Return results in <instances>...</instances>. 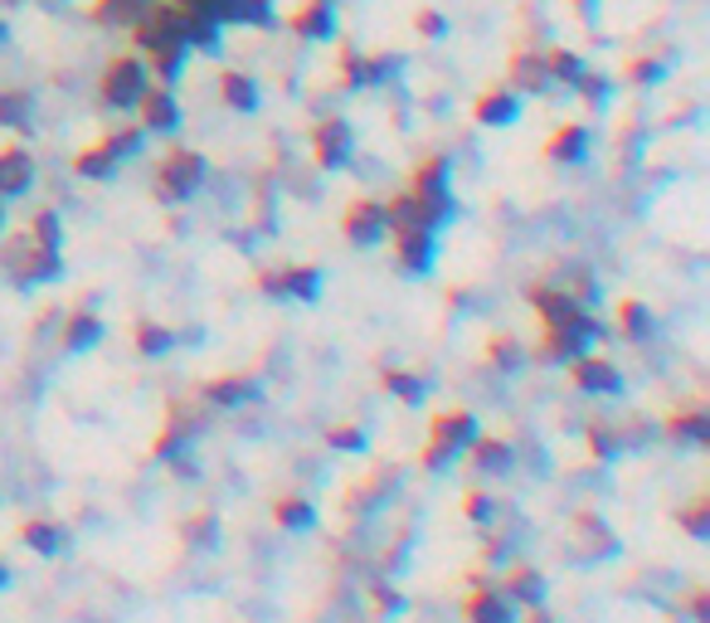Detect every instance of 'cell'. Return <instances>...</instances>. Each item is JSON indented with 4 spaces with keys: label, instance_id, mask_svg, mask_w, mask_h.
Segmentation results:
<instances>
[{
    "label": "cell",
    "instance_id": "cell-28",
    "mask_svg": "<svg viewBox=\"0 0 710 623\" xmlns=\"http://www.w3.org/2000/svg\"><path fill=\"white\" fill-rule=\"evenodd\" d=\"M545 54V74H550V88H574L584 78V54L579 49H565V44H555V49H540Z\"/></svg>",
    "mask_w": 710,
    "mask_h": 623
},
{
    "label": "cell",
    "instance_id": "cell-47",
    "mask_svg": "<svg viewBox=\"0 0 710 623\" xmlns=\"http://www.w3.org/2000/svg\"><path fill=\"white\" fill-rule=\"evenodd\" d=\"M676 521H681V531H686V536L710 541V507H706V502H691V507H686V512H676Z\"/></svg>",
    "mask_w": 710,
    "mask_h": 623
},
{
    "label": "cell",
    "instance_id": "cell-24",
    "mask_svg": "<svg viewBox=\"0 0 710 623\" xmlns=\"http://www.w3.org/2000/svg\"><path fill=\"white\" fill-rule=\"evenodd\" d=\"M584 156H589V127H584V122H565V127L550 132L545 162H555V166H579Z\"/></svg>",
    "mask_w": 710,
    "mask_h": 623
},
{
    "label": "cell",
    "instance_id": "cell-42",
    "mask_svg": "<svg viewBox=\"0 0 710 623\" xmlns=\"http://www.w3.org/2000/svg\"><path fill=\"white\" fill-rule=\"evenodd\" d=\"M171 346H176V336L166 332L161 322H137V351H142L146 360H151V356H166Z\"/></svg>",
    "mask_w": 710,
    "mask_h": 623
},
{
    "label": "cell",
    "instance_id": "cell-56",
    "mask_svg": "<svg viewBox=\"0 0 710 623\" xmlns=\"http://www.w3.org/2000/svg\"><path fill=\"white\" fill-rule=\"evenodd\" d=\"M531 623H550V619H545V614H540V609H536V619H531Z\"/></svg>",
    "mask_w": 710,
    "mask_h": 623
},
{
    "label": "cell",
    "instance_id": "cell-34",
    "mask_svg": "<svg viewBox=\"0 0 710 623\" xmlns=\"http://www.w3.org/2000/svg\"><path fill=\"white\" fill-rule=\"evenodd\" d=\"M385 224H390V230H433V224H428V214H424V205L409 196V190H399L394 200H385Z\"/></svg>",
    "mask_w": 710,
    "mask_h": 623
},
{
    "label": "cell",
    "instance_id": "cell-51",
    "mask_svg": "<svg viewBox=\"0 0 710 623\" xmlns=\"http://www.w3.org/2000/svg\"><path fill=\"white\" fill-rule=\"evenodd\" d=\"M375 604H380V614H394V609H404V599L394 594L390 585H380V589H375Z\"/></svg>",
    "mask_w": 710,
    "mask_h": 623
},
{
    "label": "cell",
    "instance_id": "cell-37",
    "mask_svg": "<svg viewBox=\"0 0 710 623\" xmlns=\"http://www.w3.org/2000/svg\"><path fill=\"white\" fill-rule=\"evenodd\" d=\"M380 385H385L394 400H404V404H424V400H428V380L414 376V370H394V366H390L385 376H380Z\"/></svg>",
    "mask_w": 710,
    "mask_h": 623
},
{
    "label": "cell",
    "instance_id": "cell-15",
    "mask_svg": "<svg viewBox=\"0 0 710 623\" xmlns=\"http://www.w3.org/2000/svg\"><path fill=\"white\" fill-rule=\"evenodd\" d=\"M288 30L302 44H331L336 30H341L336 25V5L331 0H302V5L288 15Z\"/></svg>",
    "mask_w": 710,
    "mask_h": 623
},
{
    "label": "cell",
    "instance_id": "cell-8",
    "mask_svg": "<svg viewBox=\"0 0 710 623\" xmlns=\"http://www.w3.org/2000/svg\"><path fill=\"white\" fill-rule=\"evenodd\" d=\"M341 234H346V244H356V248H375V244H385V240H390L385 200H375V196L351 200V205H346V214H341Z\"/></svg>",
    "mask_w": 710,
    "mask_h": 623
},
{
    "label": "cell",
    "instance_id": "cell-27",
    "mask_svg": "<svg viewBox=\"0 0 710 623\" xmlns=\"http://www.w3.org/2000/svg\"><path fill=\"white\" fill-rule=\"evenodd\" d=\"M258 78L253 74H244V69H224L219 74V103L229 108V112H253L258 108Z\"/></svg>",
    "mask_w": 710,
    "mask_h": 623
},
{
    "label": "cell",
    "instance_id": "cell-2",
    "mask_svg": "<svg viewBox=\"0 0 710 623\" xmlns=\"http://www.w3.org/2000/svg\"><path fill=\"white\" fill-rule=\"evenodd\" d=\"M151 88V74H146V59L142 54H112L103 78H98V98H103L108 112H137L142 93Z\"/></svg>",
    "mask_w": 710,
    "mask_h": 623
},
{
    "label": "cell",
    "instance_id": "cell-38",
    "mask_svg": "<svg viewBox=\"0 0 710 623\" xmlns=\"http://www.w3.org/2000/svg\"><path fill=\"white\" fill-rule=\"evenodd\" d=\"M273 521L283 531H307L312 521H317V507H312L307 497H278V502H273Z\"/></svg>",
    "mask_w": 710,
    "mask_h": 623
},
{
    "label": "cell",
    "instance_id": "cell-31",
    "mask_svg": "<svg viewBox=\"0 0 710 623\" xmlns=\"http://www.w3.org/2000/svg\"><path fill=\"white\" fill-rule=\"evenodd\" d=\"M98 342H103V322H98L93 312H69L64 316V351L83 356V351H93Z\"/></svg>",
    "mask_w": 710,
    "mask_h": 623
},
{
    "label": "cell",
    "instance_id": "cell-9",
    "mask_svg": "<svg viewBox=\"0 0 710 623\" xmlns=\"http://www.w3.org/2000/svg\"><path fill=\"white\" fill-rule=\"evenodd\" d=\"M356 152V132L346 118H326L312 127V162L322 166V171H341L346 162H351Z\"/></svg>",
    "mask_w": 710,
    "mask_h": 623
},
{
    "label": "cell",
    "instance_id": "cell-49",
    "mask_svg": "<svg viewBox=\"0 0 710 623\" xmlns=\"http://www.w3.org/2000/svg\"><path fill=\"white\" fill-rule=\"evenodd\" d=\"M608 88H613V84H608L604 74L584 69V78H579V84H574V93H579L584 103H608Z\"/></svg>",
    "mask_w": 710,
    "mask_h": 623
},
{
    "label": "cell",
    "instance_id": "cell-32",
    "mask_svg": "<svg viewBox=\"0 0 710 623\" xmlns=\"http://www.w3.org/2000/svg\"><path fill=\"white\" fill-rule=\"evenodd\" d=\"M146 5H156V0H93V20L108 30H132L146 15Z\"/></svg>",
    "mask_w": 710,
    "mask_h": 623
},
{
    "label": "cell",
    "instance_id": "cell-29",
    "mask_svg": "<svg viewBox=\"0 0 710 623\" xmlns=\"http://www.w3.org/2000/svg\"><path fill=\"white\" fill-rule=\"evenodd\" d=\"M667 438L672 444H686V448L710 444V414L706 410H676L667 419Z\"/></svg>",
    "mask_w": 710,
    "mask_h": 623
},
{
    "label": "cell",
    "instance_id": "cell-4",
    "mask_svg": "<svg viewBox=\"0 0 710 623\" xmlns=\"http://www.w3.org/2000/svg\"><path fill=\"white\" fill-rule=\"evenodd\" d=\"M409 196L424 205V214H428V224H433V230L453 220V210H458V200H453V171H448L443 156H428V162L414 166Z\"/></svg>",
    "mask_w": 710,
    "mask_h": 623
},
{
    "label": "cell",
    "instance_id": "cell-36",
    "mask_svg": "<svg viewBox=\"0 0 710 623\" xmlns=\"http://www.w3.org/2000/svg\"><path fill=\"white\" fill-rule=\"evenodd\" d=\"M30 112H35V98H30L25 88H0V127L25 132L30 127Z\"/></svg>",
    "mask_w": 710,
    "mask_h": 623
},
{
    "label": "cell",
    "instance_id": "cell-11",
    "mask_svg": "<svg viewBox=\"0 0 710 623\" xmlns=\"http://www.w3.org/2000/svg\"><path fill=\"white\" fill-rule=\"evenodd\" d=\"M570 380H574V390H584V394H594V400H613V394H623V370L613 366L608 356H579V360H570Z\"/></svg>",
    "mask_w": 710,
    "mask_h": 623
},
{
    "label": "cell",
    "instance_id": "cell-41",
    "mask_svg": "<svg viewBox=\"0 0 710 623\" xmlns=\"http://www.w3.org/2000/svg\"><path fill=\"white\" fill-rule=\"evenodd\" d=\"M25 234H30V244H40V248H59L64 244V220L54 210H40Z\"/></svg>",
    "mask_w": 710,
    "mask_h": 623
},
{
    "label": "cell",
    "instance_id": "cell-14",
    "mask_svg": "<svg viewBox=\"0 0 710 623\" xmlns=\"http://www.w3.org/2000/svg\"><path fill=\"white\" fill-rule=\"evenodd\" d=\"M258 288L268 298H297V302H317L322 298V268L312 264H292V268H278V274H263Z\"/></svg>",
    "mask_w": 710,
    "mask_h": 623
},
{
    "label": "cell",
    "instance_id": "cell-52",
    "mask_svg": "<svg viewBox=\"0 0 710 623\" xmlns=\"http://www.w3.org/2000/svg\"><path fill=\"white\" fill-rule=\"evenodd\" d=\"M691 619H696V623H710V599H706V589H696V594H691Z\"/></svg>",
    "mask_w": 710,
    "mask_h": 623
},
{
    "label": "cell",
    "instance_id": "cell-23",
    "mask_svg": "<svg viewBox=\"0 0 710 623\" xmlns=\"http://www.w3.org/2000/svg\"><path fill=\"white\" fill-rule=\"evenodd\" d=\"M219 25H244V30H273L278 25V0H224Z\"/></svg>",
    "mask_w": 710,
    "mask_h": 623
},
{
    "label": "cell",
    "instance_id": "cell-1",
    "mask_svg": "<svg viewBox=\"0 0 710 623\" xmlns=\"http://www.w3.org/2000/svg\"><path fill=\"white\" fill-rule=\"evenodd\" d=\"M482 429H477V414H467V410H443L433 419V429H428V444L419 453V463H424V472H448L453 463L462 458V453L472 448V438H477Z\"/></svg>",
    "mask_w": 710,
    "mask_h": 623
},
{
    "label": "cell",
    "instance_id": "cell-22",
    "mask_svg": "<svg viewBox=\"0 0 710 623\" xmlns=\"http://www.w3.org/2000/svg\"><path fill=\"white\" fill-rule=\"evenodd\" d=\"M506 74H511V93H550V74H545V54L540 49H516L511 64H506Z\"/></svg>",
    "mask_w": 710,
    "mask_h": 623
},
{
    "label": "cell",
    "instance_id": "cell-30",
    "mask_svg": "<svg viewBox=\"0 0 710 623\" xmlns=\"http://www.w3.org/2000/svg\"><path fill=\"white\" fill-rule=\"evenodd\" d=\"M618 332H623L628 342H652V336H657V316H652L647 302L623 298L618 302Z\"/></svg>",
    "mask_w": 710,
    "mask_h": 623
},
{
    "label": "cell",
    "instance_id": "cell-43",
    "mask_svg": "<svg viewBox=\"0 0 710 623\" xmlns=\"http://www.w3.org/2000/svg\"><path fill=\"white\" fill-rule=\"evenodd\" d=\"M623 448H628V438L618 434V429H608V424H594V429H589V453H594L599 463H613Z\"/></svg>",
    "mask_w": 710,
    "mask_h": 623
},
{
    "label": "cell",
    "instance_id": "cell-5",
    "mask_svg": "<svg viewBox=\"0 0 710 623\" xmlns=\"http://www.w3.org/2000/svg\"><path fill=\"white\" fill-rule=\"evenodd\" d=\"M0 258H5V268L15 274L20 288H40V282H54V278L64 274L59 248L30 244V234H10L5 248H0Z\"/></svg>",
    "mask_w": 710,
    "mask_h": 623
},
{
    "label": "cell",
    "instance_id": "cell-35",
    "mask_svg": "<svg viewBox=\"0 0 710 623\" xmlns=\"http://www.w3.org/2000/svg\"><path fill=\"white\" fill-rule=\"evenodd\" d=\"M336 74H341V88H370V54H360L356 44H341V54H336Z\"/></svg>",
    "mask_w": 710,
    "mask_h": 623
},
{
    "label": "cell",
    "instance_id": "cell-3",
    "mask_svg": "<svg viewBox=\"0 0 710 623\" xmlns=\"http://www.w3.org/2000/svg\"><path fill=\"white\" fill-rule=\"evenodd\" d=\"M142 142H146L142 127H112L108 137H98L93 146H83V152L74 156V176H83V180H108V176H117V166L127 162V156L142 152Z\"/></svg>",
    "mask_w": 710,
    "mask_h": 623
},
{
    "label": "cell",
    "instance_id": "cell-33",
    "mask_svg": "<svg viewBox=\"0 0 710 623\" xmlns=\"http://www.w3.org/2000/svg\"><path fill=\"white\" fill-rule=\"evenodd\" d=\"M20 541H25L35 555H59L64 550V526H54L49 516H30L20 526Z\"/></svg>",
    "mask_w": 710,
    "mask_h": 623
},
{
    "label": "cell",
    "instance_id": "cell-55",
    "mask_svg": "<svg viewBox=\"0 0 710 623\" xmlns=\"http://www.w3.org/2000/svg\"><path fill=\"white\" fill-rule=\"evenodd\" d=\"M574 5H579V10H589V5H594V0H574Z\"/></svg>",
    "mask_w": 710,
    "mask_h": 623
},
{
    "label": "cell",
    "instance_id": "cell-10",
    "mask_svg": "<svg viewBox=\"0 0 710 623\" xmlns=\"http://www.w3.org/2000/svg\"><path fill=\"white\" fill-rule=\"evenodd\" d=\"M200 419H205V410L200 404H171V414H166V429L156 434V444L151 453L161 463H176L180 453H185L190 444H195V434H200Z\"/></svg>",
    "mask_w": 710,
    "mask_h": 623
},
{
    "label": "cell",
    "instance_id": "cell-20",
    "mask_svg": "<svg viewBox=\"0 0 710 623\" xmlns=\"http://www.w3.org/2000/svg\"><path fill=\"white\" fill-rule=\"evenodd\" d=\"M501 594L511 599L516 609H545L550 585H545V575H540L536 565H511V570H506V580H501Z\"/></svg>",
    "mask_w": 710,
    "mask_h": 623
},
{
    "label": "cell",
    "instance_id": "cell-13",
    "mask_svg": "<svg viewBox=\"0 0 710 623\" xmlns=\"http://www.w3.org/2000/svg\"><path fill=\"white\" fill-rule=\"evenodd\" d=\"M137 127L146 137H171V132H180V103L171 88H161V84L146 88L137 103Z\"/></svg>",
    "mask_w": 710,
    "mask_h": 623
},
{
    "label": "cell",
    "instance_id": "cell-16",
    "mask_svg": "<svg viewBox=\"0 0 710 623\" xmlns=\"http://www.w3.org/2000/svg\"><path fill=\"white\" fill-rule=\"evenodd\" d=\"M531 308H536L540 322H545V332L550 326H574L584 312H589L570 288H550V282L545 288H531Z\"/></svg>",
    "mask_w": 710,
    "mask_h": 623
},
{
    "label": "cell",
    "instance_id": "cell-26",
    "mask_svg": "<svg viewBox=\"0 0 710 623\" xmlns=\"http://www.w3.org/2000/svg\"><path fill=\"white\" fill-rule=\"evenodd\" d=\"M258 400V385L244 376H219L200 390V404H214V410H239V404Z\"/></svg>",
    "mask_w": 710,
    "mask_h": 623
},
{
    "label": "cell",
    "instance_id": "cell-19",
    "mask_svg": "<svg viewBox=\"0 0 710 623\" xmlns=\"http://www.w3.org/2000/svg\"><path fill=\"white\" fill-rule=\"evenodd\" d=\"M574 546H579L584 560H613V555H618V536L608 531L604 516L579 512V516H574Z\"/></svg>",
    "mask_w": 710,
    "mask_h": 623
},
{
    "label": "cell",
    "instance_id": "cell-46",
    "mask_svg": "<svg viewBox=\"0 0 710 623\" xmlns=\"http://www.w3.org/2000/svg\"><path fill=\"white\" fill-rule=\"evenodd\" d=\"M414 35H419V40H443L448 35V15H443V10H433V5L414 10Z\"/></svg>",
    "mask_w": 710,
    "mask_h": 623
},
{
    "label": "cell",
    "instance_id": "cell-54",
    "mask_svg": "<svg viewBox=\"0 0 710 623\" xmlns=\"http://www.w3.org/2000/svg\"><path fill=\"white\" fill-rule=\"evenodd\" d=\"M5 585H10V565L0 560V589H5Z\"/></svg>",
    "mask_w": 710,
    "mask_h": 623
},
{
    "label": "cell",
    "instance_id": "cell-21",
    "mask_svg": "<svg viewBox=\"0 0 710 623\" xmlns=\"http://www.w3.org/2000/svg\"><path fill=\"white\" fill-rule=\"evenodd\" d=\"M521 118V93H511V88H487V93L472 103V122L477 127H511V122Z\"/></svg>",
    "mask_w": 710,
    "mask_h": 623
},
{
    "label": "cell",
    "instance_id": "cell-50",
    "mask_svg": "<svg viewBox=\"0 0 710 623\" xmlns=\"http://www.w3.org/2000/svg\"><path fill=\"white\" fill-rule=\"evenodd\" d=\"M185 541H190V546H214V541H219V526H214V516H190L185 521Z\"/></svg>",
    "mask_w": 710,
    "mask_h": 623
},
{
    "label": "cell",
    "instance_id": "cell-12",
    "mask_svg": "<svg viewBox=\"0 0 710 623\" xmlns=\"http://www.w3.org/2000/svg\"><path fill=\"white\" fill-rule=\"evenodd\" d=\"M462 619H467V623H521V609H516L497 585L472 580L467 599H462Z\"/></svg>",
    "mask_w": 710,
    "mask_h": 623
},
{
    "label": "cell",
    "instance_id": "cell-17",
    "mask_svg": "<svg viewBox=\"0 0 710 623\" xmlns=\"http://www.w3.org/2000/svg\"><path fill=\"white\" fill-rule=\"evenodd\" d=\"M394 234V258L404 274H428L438 258V234L433 230H390Z\"/></svg>",
    "mask_w": 710,
    "mask_h": 623
},
{
    "label": "cell",
    "instance_id": "cell-18",
    "mask_svg": "<svg viewBox=\"0 0 710 623\" xmlns=\"http://www.w3.org/2000/svg\"><path fill=\"white\" fill-rule=\"evenodd\" d=\"M35 186V156L25 146H0V200H20Z\"/></svg>",
    "mask_w": 710,
    "mask_h": 623
},
{
    "label": "cell",
    "instance_id": "cell-40",
    "mask_svg": "<svg viewBox=\"0 0 710 623\" xmlns=\"http://www.w3.org/2000/svg\"><path fill=\"white\" fill-rule=\"evenodd\" d=\"M487 360L501 370V376H511V370L526 366V351H521V342H511V336H492V342H487Z\"/></svg>",
    "mask_w": 710,
    "mask_h": 623
},
{
    "label": "cell",
    "instance_id": "cell-39",
    "mask_svg": "<svg viewBox=\"0 0 710 623\" xmlns=\"http://www.w3.org/2000/svg\"><path fill=\"white\" fill-rule=\"evenodd\" d=\"M667 74H672V64L657 59V54H638V59H628V69H623V78L633 88H657Z\"/></svg>",
    "mask_w": 710,
    "mask_h": 623
},
{
    "label": "cell",
    "instance_id": "cell-44",
    "mask_svg": "<svg viewBox=\"0 0 710 623\" xmlns=\"http://www.w3.org/2000/svg\"><path fill=\"white\" fill-rule=\"evenodd\" d=\"M462 516H467L472 526H492V521H497V497L467 492V497H462Z\"/></svg>",
    "mask_w": 710,
    "mask_h": 623
},
{
    "label": "cell",
    "instance_id": "cell-7",
    "mask_svg": "<svg viewBox=\"0 0 710 623\" xmlns=\"http://www.w3.org/2000/svg\"><path fill=\"white\" fill-rule=\"evenodd\" d=\"M599 336H604V322L594 312H584L574 326H550L545 342H540V360H550V366H570V360L589 356Z\"/></svg>",
    "mask_w": 710,
    "mask_h": 623
},
{
    "label": "cell",
    "instance_id": "cell-57",
    "mask_svg": "<svg viewBox=\"0 0 710 623\" xmlns=\"http://www.w3.org/2000/svg\"><path fill=\"white\" fill-rule=\"evenodd\" d=\"M0 220H5V200H0Z\"/></svg>",
    "mask_w": 710,
    "mask_h": 623
},
{
    "label": "cell",
    "instance_id": "cell-25",
    "mask_svg": "<svg viewBox=\"0 0 710 623\" xmlns=\"http://www.w3.org/2000/svg\"><path fill=\"white\" fill-rule=\"evenodd\" d=\"M467 458H472V472H477V478H497V472H506L516 463V453H511L506 438L477 434V438H472V448H467Z\"/></svg>",
    "mask_w": 710,
    "mask_h": 623
},
{
    "label": "cell",
    "instance_id": "cell-6",
    "mask_svg": "<svg viewBox=\"0 0 710 623\" xmlns=\"http://www.w3.org/2000/svg\"><path fill=\"white\" fill-rule=\"evenodd\" d=\"M205 186V156L190 152V146H176V152L161 156V166H156V196L180 205V200H190L195 190Z\"/></svg>",
    "mask_w": 710,
    "mask_h": 623
},
{
    "label": "cell",
    "instance_id": "cell-48",
    "mask_svg": "<svg viewBox=\"0 0 710 623\" xmlns=\"http://www.w3.org/2000/svg\"><path fill=\"white\" fill-rule=\"evenodd\" d=\"M404 59L399 54H370V88H385L390 78H399Z\"/></svg>",
    "mask_w": 710,
    "mask_h": 623
},
{
    "label": "cell",
    "instance_id": "cell-45",
    "mask_svg": "<svg viewBox=\"0 0 710 623\" xmlns=\"http://www.w3.org/2000/svg\"><path fill=\"white\" fill-rule=\"evenodd\" d=\"M326 444H331L336 453H365L370 438H365V429L360 424H336L331 434H326Z\"/></svg>",
    "mask_w": 710,
    "mask_h": 623
},
{
    "label": "cell",
    "instance_id": "cell-53",
    "mask_svg": "<svg viewBox=\"0 0 710 623\" xmlns=\"http://www.w3.org/2000/svg\"><path fill=\"white\" fill-rule=\"evenodd\" d=\"M5 40H10V20L0 15V44H5Z\"/></svg>",
    "mask_w": 710,
    "mask_h": 623
}]
</instances>
